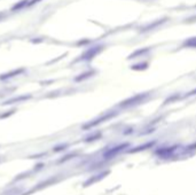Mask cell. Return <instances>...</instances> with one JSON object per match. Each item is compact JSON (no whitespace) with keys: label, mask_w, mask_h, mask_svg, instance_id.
<instances>
[{"label":"cell","mask_w":196,"mask_h":195,"mask_svg":"<svg viewBox=\"0 0 196 195\" xmlns=\"http://www.w3.org/2000/svg\"><path fill=\"white\" fill-rule=\"evenodd\" d=\"M22 71H23V69H20V70H15V71H13V72H10V73H6V75L1 76V77H0V79H6V78H10V77H14L15 75H17V73H20V72H22Z\"/></svg>","instance_id":"obj_1"},{"label":"cell","mask_w":196,"mask_h":195,"mask_svg":"<svg viewBox=\"0 0 196 195\" xmlns=\"http://www.w3.org/2000/svg\"><path fill=\"white\" fill-rule=\"evenodd\" d=\"M30 95L29 97H27V95H24V97H20V98H15V99H12V100H9V101H7L6 103H14L15 101H22V100H28V99H30Z\"/></svg>","instance_id":"obj_2"},{"label":"cell","mask_w":196,"mask_h":195,"mask_svg":"<svg viewBox=\"0 0 196 195\" xmlns=\"http://www.w3.org/2000/svg\"><path fill=\"white\" fill-rule=\"evenodd\" d=\"M27 3H28V0H23V1H22V2H20L19 5L16 3V5L13 7V9L15 10V9H17V8H22V7H23V5H25V6H27Z\"/></svg>","instance_id":"obj_3"}]
</instances>
